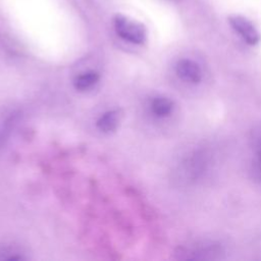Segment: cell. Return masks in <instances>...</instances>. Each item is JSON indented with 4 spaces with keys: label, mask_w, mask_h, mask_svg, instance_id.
Wrapping results in <instances>:
<instances>
[{
    "label": "cell",
    "mask_w": 261,
    "mask_h": 261,
    "mask_svg": "<svg viewBox=\"0 0 261 261\" xmlns=\"http://www.w3.org/2000/svg\"><path fill=\"white\" fill-rule=\"evenodd\" d=\"M229 23L233 31L249 45H256L260 41V34L253 23L239 15L229 17Z\"/></svg>",
    "instance_id": "obj_3"
},
{
    "label": "cell",
    "mask_w": 261,
    "mask_h": 261,
    "mask_svg": "<svg viewBox=\"0 0 261 261\" xmlns=\"http://www.w3.org/2000/svg\"><path fill=\"white\" fill-rule=\"evenodd\" d=\"M100 79V75L96 71H88L77 75L73 81V86L79 91H86L92 88Z\"/></svg>",
    "instance_id": "obj_8"
},
{
    "label": "cell",
    "mask_w": 261,
    "mask_h": 261,
    "mask_svg": "<svg viewBox=\"0 0 261 261\" xmlns=\"http://www.w3.org/2000/svg\"><path fill=\"white\" fill-rule=\"evenodd\" d=\"M114 29L116 34L123 40L134 43L143 44L146 40V29L145 27L132 20L123 15H116L114 18Z\"/></svg>",
    "instance_id": "obj_1"
},
{
    "label": "cell",
    "mask_w": 261,
    "mask_h": 261,
    "mask_svg": "<svg viewBox=\"0 0 261 261\" xmlns=\"http://www.w3.org/2000/svg\"><path fill=\"white\" fill-rule=\"evenodd\" d=\"M120 114L117 110L105 112L97 120V127L103 133H111L116 129L119 124Z\"/></svg>",
    "instance_id": "obj_6"
},
{
    "label": "cell",
    "mask_w": 261,
    "mask_h": 261,
    "mask_svg": "<svg viewBox=\"0 0 261 261\" xmlns=\"http://www.w3.org/2000/svg\"><path fill=\"white\" fill-rule=\"evenodd\" d=\"M20 116L21 113L18 110H13L0 119V149L3 148L8 141L10 135L18 123Z\"/></svg>",
    "instance_id": "obj_5"
},
{
    "label": "cell",
    "mask_w": 261,
    "mask_h": 261,
    "mask_svg": "<svg viewBox=\"0 0 261 261\" xmlns=\"http://www.w3.org/2000/svg\"><path fill=\"white\" fill-rule=\"evenodd\" d=\"M184 259H196V260H210L218 259L222 253L220 246L214 243H195L188 247H185L179 252Z\"/></svg>",
    "instance_id": "obj_2"
},
{
    "label": "cell",
    "mask_w": 261,
    "mask_h": 261,
    "mask_svg": "<svg viewBox=\"0 0 261 261\" xmlns=\"http://www.w3.org/2000/svg\"><path fill=\"white\" fill-rule=\"evenodd\" d=\"M256 166H257L258 172L261 175V139L258 142L257 150H256Z\"/></svg>",
    "instance_id": "obj_9"
},
{
    "label": "cell",
    "mask_w": 261,
    "mask_h": 261,
    "mask_svg": "<svg viewBox=\"0 0 261 261\" xmlns=\"http://www.w3.org/2000/svg\"><path fill=\"white\" fill-rule=\"evenodd\" d=\"M173 103L170 99L165 97H157L151 103L152 112L158 117H165L172 112Z\"/></svg>",
    "instance_id": "obj_7"
},
{
    "label": "cell",
    "mask_w": 261,
    "mask_h": 261,
    "mask_svg": "<svg viewBox=\"0 0 261 261\" xmlns=\"http://www.w3.org/2000/svg\"><path fill=\"white\" fill-rule=\"evenodd\" d=\"M175 70L177 75L185 82L191 84H198L202 80V71L198 63L190 59H180L176 65Z\"/></svg>",
    "instance_id": "obj_4"
}]
</instances>
